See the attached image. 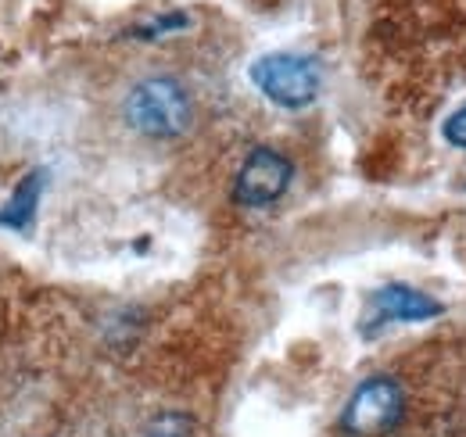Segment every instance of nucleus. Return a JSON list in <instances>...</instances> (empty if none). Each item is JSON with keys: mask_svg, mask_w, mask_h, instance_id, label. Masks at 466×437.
Instances as JSON below:
<instances>
[{"mask_svg": "<svg viewBox=\"0 0 466 437\" xmlns=\"http://www.w3.org/2000/svg\"><path fill=\"white\" fill-rule=\"evenodd\" d=\"M190 118H194L190 97L169 76H151L137 83L126 97V122L151 140H173L187 133Z\"/></svg>", "mask_w": 466, "mask_h": 437, "instance_id": "obj_1", "label": "nucleus"}, {"mask_svg": "<svg viewBox=\"0 0 466 437\" xmlns=\"http://www.w3.org/2000/svg\"><path fill=\"white\" fill-rule=\"evenodd\" d=\"M406 416V391L391 377H370L351 391L341 412V431L349 437H384Z\"/></svg>", "mask_w": 466, "mask_h": 437, "instance_id": "obj_2", "label": "nucleus"}, {"mask_svg": "<svg viewBox=\"0 0 466 437\" xmlns=\"http://www.w3.org/2000/svg\"><path fill=\"white\" fill-rule=\"evenodd\" d=\"M251 83L280 108H305L316 101L323 76L312 57L277 51V55L258 57L251 65Z\"/></svg>", "mask_w": 466, "mask_h": 437, "instance_id": "obj_3", "label": "nucleus"}, {"mask_svg": "<svg viewBox=\"0 0 466 437\" xmlns=\"http://www.w3.org/2000/svg\"><path fill=\"white\" fill-rule=\"evenodd\" d=\"M291 179L294 165L288 155H280L273 147H255L233 179V201L240 208H266L288 194Z\"/></svg>", "mask_w": 466, "mask_h": 437, "instance_id": "obj_4", "label": "nucleus"}, {"mask_svg": "<svg viewBox=\"0 0 466 437\" xmlns=\"http://www.w3.org/2000/svg\"><path fill=\"white\" fill-rule=\"evenodd\" d=\"M441 312H445L441 301H434L431 294L412 290L406 283H391V287H384L370 298L366 333H373L377 327H388V323H423V320H434Z\"/></svg>", "mask_w": 466, "mask_h": 437, "instance_id": "obj_5", "label": "nucleus"}, {"mask_svg": "<svg viewBox=\"0 0 466 437\" xmlns=\"http://www.w3.org/2000/svg\"><path fill=\"white\" fill-rule=\"evenodd\" d=\"M40 190H44V172H29L18 183V190L11 194L7 212H0V222L11 226V229H25L33 212H36V205H40Z\"/></svg>", "mask_w": 466, "mask_h": 437, "instance_id": "obj_6", "label": "nucleus"}, {"mask_svg": "<svg viewBox=\"0 0 466 437\" xmlns=\"http://www.w3.org/2000/svg\"><path fill=\"white\" fill-rule=\"evenodd\" d=\"M187 25V15H166V18H155V22H147V25H140V29H133V36L137 40H155V36H162V33H169V29H183Z\"/></svg>", "mask_w": 466, "mask_h": 437, "instance_id": "obj_7", "label": "nucleus"}, {"mask_svg": "<svg viewBox=\"0 0 466 437\" xmlns=\"http://www.w3.org/2000/svg\"><path fill=\"white\" fill-rule=\"evenodd\" d=\"M190 434V420L179 412H166L151 423V437H187Z\"/></svg>", "mask_w": 466, "mask_h": 437, "instance_id": "obj_8", "label": "nucleus"}, {"mask_svg": "<svg viewBox=\"0 0 466 437\" xmlns=\"http://www.w3.org/2000/svg\"><path fill=\"white\" fill-rule=\"evenodd\" d=\"M445 140H449L452 147H466V105L449 115V122H445Z\"/></svg>", "mask_w": 466, "mask_h": 437, "instance_id": "obj_9", "label": "nucleus"}]
</instances>
